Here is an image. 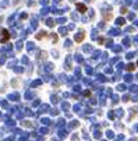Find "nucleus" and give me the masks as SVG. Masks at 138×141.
Listing matches in <instances>:
<instances>
[{
    "label": "nucleus",
    "mask_w": 138,
    "mask_h": 141,
    "mask_svg": "<svg viewBox=\"0 0 138 141\" xmlns=\"http://www.w3.org/2000/svg\"><path fill=\"white\" fill-rule=\"evenodd\" d=\"M1 34H3V39H1V42H6V41L8 39V32H7L6 29H3V32H1Z\"/></svg>",
    "instance_id": "nucleus-2"
},
{
    "label": "nucleus",
    "mask_w": 138,
    "mask_h": 141,
    "mask_svg": "<svg viewBox=\"0 0 138 141\" xmlns=\"http://www.w3.org/2000/svg\"><path fill=\"white\" fill-rule=\"evenodd\" d=\"M77 8H78V10H80L81 13H85V11H87V7L84 6V4H81V3H78V4H77Z\"/></svg>",
    "instance_id": "nucleus-1"
}]
</instances>
